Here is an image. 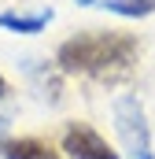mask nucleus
<instances>
[{
  "label": "nucleus",
  "instance_id": "39448f33",
  "mask_svg": "<svg viewBox=\"0 0 155 159\" xmlns=\"http://www.w3.org/2000/svg\"><path fill=\"white\" fill-rule=\"evenodd\" d=\"M52 7H44V11H37V15H15V11H4L0 15V26L4 30H11V34H41L48 22H52Z\"/></svg>",
  "mask_w": 155,
  "mask_h": 159
},
{
  "label": "nucleus",
  "instance_id": "f03ea898",
  "mask_svg": "<svg viewBox=\"0 0 155 159\" xmlns=\"http://www.w3.org/2000/svg\"><path fill=\"white\" fill-rule=\"evenodd\" d=\"M115 126H118V137H122L129 159H155L152 141H148V126H144V107L137 104V96L115 100Z\"/></svg>",
  "mask_w": 155,
  "mask_h": 159
},
{
  "label": "nucleus",
  "instance_id": "423d86ee",
  "mask_svg": "<svg viewBox=\"0 0 155 159\" xmlns=\"http://www.w3.org/2000/svg\"><path fill=\"white\" fill-rule=\"evenodd\" d=\"M104 7L122 15V19H144L155 11V0H104Z\"/></svg>",
  "mask_w": 155,
  "mask_h": 159
},
{
  "label": "nucleus",
  "instance_id": "f257e3e1",
  "mask_svg": "<svg viewBox=\"0 0 155 159\" xmlns=\"http://www.w3.org/2000/svg\"><path fill=\"white\" fill-rule=\"evenodd\" d=\"M137 59V41L126 34H78V37L63 41L55 52L59 70L67 74H96V78H122L129 74Z\"/></svg>",
  "mask_w": 155,
  "mask_h": 159
},
{
  "label": "nucleus",
  "instance_id": "20e7f679",
  "mask_svg": "<svg viewBox=\"0 0 155 159\" xmlns=\"http://www.w3.org/2000/svg\"><path fill=\"white\" fill-rule=\"evenodd\" d=\"M0 156L4 159H59V152L37 137H15V141L0 144Z\"/></svg>",
  "mask_w": 155,
  "mask_h": 159
},
{
  "label": "nucleus",
  "instance_id": "7ed1b4c3",
  "mask_svg": "<svg viewBox=\"0 0 155 159\" xmlns=\"http://www.w3.org/2000/svg\"><path fill=\"white\" fill-rule=\"evenodd\" d=\"M63 152L70 159H118V152L92 129V126H85V122L67 126V133H63Z\"/></svg>",
  "mask_w": 155,
  "mask_h": 159
},
{
  "label": "nucleus",
  "instance_id": "6e6552de",
  "mask_svg": "<svg viewBox=\"0 0 155 159\" xmlns=\"http://www.w3.org/2000/svg\"><path fill=\"white\" fill-rule=\"evenodd\" d=\"M78 4H96V0H78Z\"/></svg>",
  "mask_w": 155,
  "mask_h": 159
},
{
  "label": "nucleus",
  "instance_id": "1a4fd4ad",
  "mask_svg": "<svg viewBox=\"0 0 155 159\" xmlns=\"http://www.w3.org/2000/svg\"><path fill=\"white\" fill-rule=\"evenodd\" d=\"M0 129H4V119H0Z\"/></svg>",
  "mask_w": 155,
  "mask_h": 159
},
{
  "label": "nucleus",
  "instance_id": "0eeeda50",
  "mask_svg": "<svg viewBox=\"0 0 155 159\" xmlns=\"http://www.w3.org/2000/svg\"><path fill=\"white\" fill-rule=\"evenodd\" d=\"M7 96V81H4V74H0V100Z\"/></svg>",
  "mask_w": 155,
  "mask_h": 159
}]
</instances>
